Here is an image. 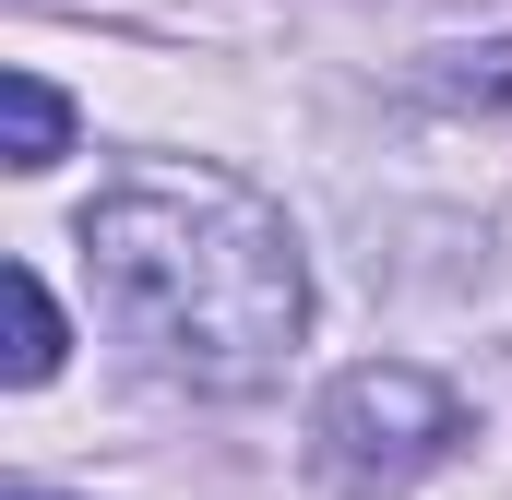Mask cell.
<instances>
[{
	"label": "cell",
	"mask_w": 512,
	"mask_h": 500,
	"mask_svg": "<svg viewBox=\"0 0 512 500\" xmlns=\"http://www.w3.org/2000/svg\"><path fill=\"white\" fill-rule=\"evenodd\" d=\"M72 250L131 346L191 393H262L310 334V262L298 227L227 167H131L108 179Z\"/></svg>",
	"instance_id": "1"
},
{
	"label": "cell",
	"mask_w": 512,
	"mask_h": 500,
	"mask_svg": "<svg viewBox=\"0 0 512 500\" xmlns=\"http://www.w3.org/2000/svg\"><path fill=\"white\" fill-rule=\"evenodd\" d=\"M465 441V393L417 358H370V370H334L310 405V465L334 489H405L429 477L441 453Z\"/></svg>",
	"instance_id": "2"
},
{
	"label": "cell",
	"mask_w": 512,
	"mask_h": 500,
	"mask_svg": "<svg viewBox=\"0 0 512 500\" xmlns=\"http://www.w3.org/2000/svg\"><path fill=\"white\" fill-rule=\"evenodd\" d=\"M60 155H72V96H60L48 72H0V167L36 179V167H60Z\"/></svg>",
	"instance_id": "3"
},
{
	"label": "cell",
	"mask_w": 512,
	"mask_h": 500,
	"mask_svg": "<svg viewBox=\"0 0 512 500\" xmlns=\"http://www.w3.org/2000/svg\"><path fill=\"white\" fill-rule=\"evenodd\" d=\"M0 298H12V346H0V381H12V393H36V381L60 370V346H72V334H60V298H48V274H36V262H12V274H0Z\"/></svg>",
	"instance_id": "4"
},
{
	"label": "cell",
	"mask_w": 512,
	"mask_h": 500,
	"mask_svg": "<svg viewBox=\"0 0 512 500\" xmlns=\"http://www.w3.org/2000/svg\"><path fill=\"white\" fill-rule=\"evenodd\" d=\"M429 96H453V108H512V36H489V48H441Z\"/></svg>",
	"instance_id": "5"
},
{
	"label": "cell",
	"mask_w": 512,
	"mask_h": 500,
	"mask_svg": "<svg viewBox=\"0 0 512 500\" xmlns=\"http://www.w3.org/2000/svg\"><path fill=\"white\" fill-rule=\"evenodd\" d=\"M0 500H48V489H0Z\"/></svg>",
	"instance_id": "6"
}]
</instances>
